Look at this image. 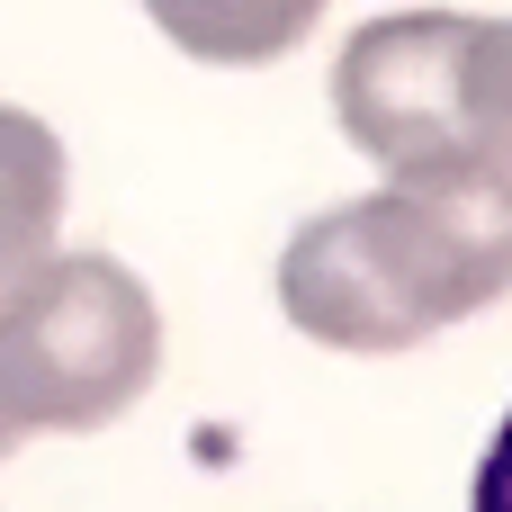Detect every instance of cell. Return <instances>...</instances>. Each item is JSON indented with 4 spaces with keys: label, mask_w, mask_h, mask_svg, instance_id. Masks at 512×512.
I'll return each instance as SVG.
<instances>
[{
    "label": "cell",
    "mask_w": 512,
    "mask_h": 512,
    "mask_svg": "<svg viewBox=\"0 0 512 512\" xmlns=\"http://www.w3.org/2000/svg\"><path fill=\"white\" fill-rule=\"evenodd\" d=\"M512 288V171L387 180L315 225L279 261V306L324 351H414Z\"/></svg>",
    "instance_id": "1"
},
{
    "label": "cell",
    "mask_w": 512,
    "mask_h": 512,
    "mask_svg": "<svg viewBox=\"0 0 512 512\" xmlns=\"http://www.w3.org/2000/svg\"><path fill=\"white\" fill-rule=\"evenodd\" d=\"M162 369L153 288L108 252H45L0 288V423L99 432Z\"/></svg>",
    "instance_id": "2"
},
{
    "label": "cell",
    "mask_w": 512,
    "mask_h": 512,
    "mask_svg": "<svg viewBox=\"0 0 512 512\" xmlns=\"http://www.w3.org/2000/svg\"><path fill=\"white\" fill-rule=\"evenodd\" d=\"M333 117L387 180H486L512 171L477 99V18L405 9L369 18L333 63Z\"/></svg>",
    "instance_id": "3"
},
{
    "label": "cell",
    "mask_w": 512,
    "mask_h": 512,
    "mask_svg": "<svg viewBox=\"0 0 512 512\" xmlns=\"http://www.w3.org/2000/svg\"><path fill=\"white\" fill-rule=\"evenodd\" d=\"M63 225V135L0 99V288L54 252Z\"/></svg>",
    "instance_id": "4"
},
{
    "label": "cell",
    "mask_w": 512,
    "mask_h": 512,
    "mask_svg": "<svg viewBox=\"0 0 512 512\" xmlns=\"http://www.w3.org/2000/svg\"><path fill=\"white\" fill-rule=\"evenodd\" d=\"M189 63H279L315 36L324 0H144Z\"/></svg>",
    "instance_id": "5"
},
{
    "label": "cell",
    "mask_w": 512,
    "mask_h": 512,
    "mask_svg": "<svg viewBox=\"0 0 512 512\" xmlns=\"http://www.w3.org/2000/svg\"><path fill=\"white\" fill-rule=\"evenodd\" d=\"M477 99H486V126L512 162V18H477Z\"/></svg>",
    "instance_id": "6"
},
{
    "label": "cell",
    "mask_w": 512,
    "mask_h": 512,
    "mask_svg": "<svg viewBox=\"0 0 512 512\" xmlns=\"http://www.w3.org/2000/svg\"><path fill=\"white\" fill-rule=\"evenodd\" d=\"M468 512H512V414L495 432V450L477 459V486H468Z\"/></svg>",
    "instance_id": "7"
},
{
    "label": "cell",
    "mask_w": 512,
    "mask_h": 512,
    "mask_svg": "<svg viewBox=\"0 0 512 512\" xmlns=\"http://www.w3.org/2000/svg\"><path fill=\"white\" fill-rule=\"evenodd\" d=\"M9 441H18V432H9V423H0V459H9Z\"/></svg>",
    "instance_id": "8"
}]
</instances>
